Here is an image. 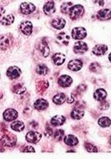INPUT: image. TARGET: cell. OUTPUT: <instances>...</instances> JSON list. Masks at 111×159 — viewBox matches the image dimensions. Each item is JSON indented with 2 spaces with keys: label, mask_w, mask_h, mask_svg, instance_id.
Segmentation results:
<instances>
[{
  "label": "cell",
  "mask_w": 111,
  "mask_h": 159,
  "mask_svg": "<svg viewBox=\"0 0 111 159\" xmlns=\"http://www.w3.org/2000/svg\"><path fill=\"white\" fill-rule=\"evenodd\" d=\"M46 135L48 136H51L53 135V130H52L51 128H49L47 125V127H46Z\"/></svg>",
  "instance_id": "74e56055"
},
{
  "label": "cell",
  "mask_w": 111,
  "mask_h": 159,
  "mask_svg": "<svg viewBox=\"0 0 111 159\" xmlns=\"http://www.w3.org/2000/svg\"><path fill=\"white\" fill-rule=\"evenodd\" d=\"M58 83H59V84H60L61 87L68 88L73 83V79H72L71 77H69L68 75H62L59 78Z\"/></svg>",
  "instance_id": "4fadbf2b"
},
{
  "label": "cell",
  "mask_w": 111,
  "mask_h": 159,
  "mask_svg": "<svg viewBox=\"0 0 111 159\" xmlns=\"http://www.w3.org/2000/svg\"><path fill=\"white\" fill-rule=\"evenodd\" d=\"M83 67V62L79 59H74L71 60L68 64V68L71 70L73 72H77L80 71Z\"/></svg>",
  "instance_id": "30bf717a"
},
{
  "label": "cell",
  "mask_w": 111,
  "mask_h": 159,
  "mask_svg": "<svg viewBox=\"0 0 111 159\" xmlns=\"http://www.w3.org/2000/svg\"><path fill=\"white\" fill-rule=\"evenodd\" d=\"M109 61L111 62V53L109 55Z\"/></svg>",
  "instance_id": "60d3db41"
},
{
  "label": "cell",
  "mask_w": 111,
  "mask_h": 159,
  "mask_svg": "<svg viewBox=\"0 0 111 159\" xmlns=\"http://www.w3.org/2000/svg\"><path fill=\"white\" fill-rule=\"evenodd\" d=\"M36 72H37L39 74H40V75H46V74L48 73V69L45 65L41 64V65H39V66L37 67Z\"/></svg>",
  "instance_id": "4dcf8cb0"
},
{
  "label": "cell",
  "mask_w": 111,
  "mask_h": 159,
  "mask_svg": "<svg viewBox=\"0 0 111 159\" xmlns=\"http://www.w3.org/2000/svg\"><path fill=\"white\" fill-rule=\"evenodd\" d=\"M84 110L76 109V108L72 110L71 117L74 120H80V119H82L84 117Z\"/></svg>",
  "instance_id": "484cf974"
},
{
  "label": "cell",
  "mask_w": 111,
  "mask_h": 159,
  "mask_svg": "<svg viewBox=\"0 0 111 159\" xmlns=\"http://www.w3.org/2000/svg\"><path fill=\"white\" fill-rule=\"evenodd\" d=\"M72 7H73V4H72L71 2H66L61 6V11L64 14H68L70 11V9H72Z\"/></svg>",
  "instance_id": "f546056e"
},
{
  "label": "cell",
  "mask_w": 111,
  "mask_h": 159,
  "mask_svg": "<svg viewBox=\"0 0 111 159\" xmlns=\"http://www.w3.org/2000/svg\"><path fill=\"white\" fill-rule=\"evenodd\" d=\"M109 143H110V144H111V136H110V137H109Z\"/></svg>",
  "instance_id": "b9f144b4"
},
{
  "label": "cell",
  "mask_w": 111,
  "mask_h": 159,
  "mask_svg": "<svg viewBox=\"0 0 111 159\" xmlns=\"http://www.w3.org/2000/svg\"><path fill=\"white\" fill-rule=\"evenodd\" d=\"M109 107V103L107 101H105V100H104V101H101V104H100V106H99V108H100V110H107L108 108Z\"/></svg>",
  "instance_id": "d590c367"
},
{
  "label": "cell",
  "mask_w": 111,
  "mask_h": 159,
  "mask_svg": "<svg viewBox=\"0 0 111 159\" xmlns=\"http://www.w3.org/2000/svg\"><path fill=\"white\" fill-rule=\"evenodd\" d=\"M106 97H107V92L103 89H97L94 93V98L97 101H104V100H105Z\"/></svg>",
  "instance_id": "e0dca14e"
},
{
  "label": "cell",
  "mask_w": 111,
  "mask_h": 159,
  "mask_svg": "<svg viewBox=\"0 0 111 159\" xmlns=\"http://www.w3.org/2000/svg\"><path fill=\"white\" fill-rule=\"evenodd\" d=\"M85 148L88 152H98V148L91 143H85Z\"/></svg>",
  "instance_id": "e575fe53"
},
{
  "label": "cell",
  "mask_w": 111,
  "mask_h": 159,
  "mask_svg": "<svg viewBox=\"0 0 111 159\" xmlns=\"http://www.w3.org/2000/svg\"><path fill=\"white\" fill-rule=\"evenodd\" d=\"M87 35V31L83 27H75L72 30V37L74 40H83Z\"/></svg>",
  "instance_id": "7a4b0ae2"
},
{
  "label": "cell",
  "mask_w": 111,
  "mask_h": 159,
  "mask_svg": "<svg viewBox=\"0 0 111 159\" xmlns=\"http://www.w3.org/2000/svg\"><path fill=\"white\" fill-rule=\"evenodd\" d=\"M89 70H90L91 72H94V73H100V72H101V67H100V65L99 63L94 62V63L90 64V66H89Z\"/></svg>",
  "instance_id": "1f68e13d"
},
{
  "label": "cell",
  "mask_w": 111,
  "mask_h": 159,
  "mask_svg": "<svg viewBox=\"0 0 111 159\" xmlns=\"http://www.w3.org/2000/svg\"><path fill=\"white\" fill-rule=\"evenodd\" d=\"M97 18L100 20H109L111 19V10L109 9H101L98 12Z\"/></svg>",
  "instance_id": "5bb4252c"
},
{
  "label": "cell",
  "mask_w": 111,
  "mask_h": 159,
  "mask_svg": "<svg viewBox=\"0 0 111 159\" xmlns=\"http://www.w3.org/2000/svg\"><path fill=\"white\" fill-rule=\"evenodd\" d=\"M41 137H42V136L39 132H36V131H29L26 135L25 139L28 142L36 144V143H38L41 140Z\"/></svg>",
  "instance_id": "277c9868"
},
{
  "label": "cell",
  "mask_w": 111,
  "mask_h": 159,
  "mask_svg": "<svg viewBox=\"0 0 111 159\" xmlns=\"http://www.w3.org/2000/svg\"><path fill=\"white\" fill-rule=\"evenodd\" d=\"M98 123L101 127H108L111 125V120L108 117H102L99 120Z\"/></svg>",
  "instance_id": "f1b7e54d"
},
{
  "label": "cell",
  "mask_w": 111,
  "mask_h": 159,
  "mask_svg": "<svg viewBox=\"0 0 111 159\" xmlns=\"http://www.w3.org/2000/svg\"><path fill=\"white\" fill-rule=\"evenodd\" d=\"M23 152H35V150H34V148L33 147H31V146H27L23 149Z\"/></svg>",
  "instance_id": "8d00e7d4"
},
{
  "label": "cell",
  "mask_w": 111,
  "mask_h": 159,
  "mask_svg": "<svg viewBox=\"0 0 111 159\" xmlns=\"http://www.w3.org/2000/svg\"><path fill=\"white\" fill-rule=\"evenodd\" d=\"M43 12L47 15H52L55 12V6H54V1H48L43 6Z\"/></svg>",
  "instance_id": "44dd1931"
},
{
  "label": "cell",
  "mask_w": 111,
  "mask_h": 159,
  "mask_svg": "<svg viewBox=\"0 0 111 159\" xmlns=\"http://www.w3.org/2000/svg\"><path fill=\"white\" fill-rule=\"evenodd\" d=\"M64 137V131L63 130H57L54 132V138L58 141H62Z\"/></svg>",
  "instance_id": "836d02e7"
},
{
  "label": "cell",
  "mask_w": 111,
  "mask_h": 159,
  "mask_svg": "<svg viewBox=\"0 0 111 159\" xmlns=\"http://www.w3.org/2000/svg\"><path fill=\"white\" fill-rule=\"evenodd\" d=\"M64 141L65 144H67L68 146H70V147L76 146L79 143V140L74 135H68V136H66L64 139Z\"/></svg>",
  "instance_id": "7402d4cb"
},
{
  "label": "cell",
  "mask_w": 111,
  "mask_h": 159,
  "mask_svg": "<svg viewBox=\"0 0 111 159\" xmlns=\"http://www.w3.org/2000/svg\"><path fill=\"white\" fill-rule=\"evenodd\" d=\"M18 114L14 109H8L3 112V119L6 121H13L16 120Z\"/></svg>",
  "instance_id": "8992f818"
},
{
  "label": "cell",
  "mask_w": 111,
  "mask_h": 159,
  "mask_svg": "<svg viewBox=\"0 0 111 159\" xmlns=\"http://www.w3.org/2000/svg\"><path fill=\"white\" fill-rule=\"evenodd\" d=\"M2 145H4L5 147L8 148H13L14 147L16 143V136L12 135V134H5L2 137Z\"/></svg>",
  "instance_id": "3957f363"
},
{
  "label": "cell",
  "mask_w": 111,
  "mask_h": 159,
  "mask_svg": "<svg viewBox=\"0 0 111 159\" xmlns=\"http://www.w3.org/2000/svg\"><path fill=\"white\" fill-rule=\"evenodd\" d=\"M88 51V46L85 42L84 41H78L74 44V52L75 53H80V54H83Z\"/></svg>",
  "instance_id": "8fae6325"
},
{
  "label": "cell",
  "mask_w": 111,
  "mask_h": 159,
  "mask_svg": "<svg viewBox=\"0 0 111 159\" xmlns=\"http://www.w3.org/2000/svg\"><path fill=\"white\" fill-rule=\"evenodd\" d=\"M46 83H47V81H41L39 83V84H38L37 90L41 93V94H42V93L45 91L46 89L48 87V84L44 85V84H46Z\"/></svg>",
  "instance_id": "d6a6232c"
},
{
  "label": "cell",
  "mask_w": 111,
  "mask_h": 159,
  "mask_svg": "<svg viewBox=\"0 0 111 159\" xmlns=\"http://www.w3.org/2000/svg\"><path fill=\"white\" fill-rule=\"evenodd\" d=\"M25 128L24 123L20 120H15V121L12 122L11 124V129H13L15 131H23Z\"/></svg>",
  "instance_id": "603a6c76"
},
{
  "label": "cell",
  "mask_w": 111,
  "mask_h": 159,
  "mask_svg": "<svg viewBox=\"0 0 111 159\" xmlns=\"http://www.w3.org/2000/svg\"><path fill=\"white\" fill-rule=\"evenodd\" d=\"M12 41H13V39H12V36L10 35H2V37H1V50L6 51L7 49H9L11 46Z\"/></svg>",
  "instance_id": "52a82bcc"
},
{
  "label": "cell",
  "mask_w": 111,
  "mask_h": 159,
  "mask_svg": "<svg viewBox=\"0 0 111 159\" xmlns=\"http://www.w3.org/2000/svg\"><path fill=\"white\" fill-rule=\"evenodd\" d=\"M108 51V46L106 45H103V44H99L94 46L92 52L94 53L95 56H103L105 55L106 52Z\"/></svg>",
  "instance_id": "7c38bea8"
},
{
  "label": "cell",
  "mask_w": 111,
  "mask_h": 159,
  "mask_svg": "<svg viewBox=\"0 0 111 159\" xmlns=\"http://www.w3.org/2000/svg\"><path fill=\"white\" fill-rule=\"evenodd\" d=\"M84 8L80 4H77L72 7V9L69 11V17L71 18L72 20H77L79 18H80L84 15Z\"/></svg>",
  "instance_id": "6da1fadb"
},
{
  "label": "cell",
  "mask_w": 111,
  "mask_h": 159,
  "mask_svg": "<svg viewBox=\"0 0 111 159\" xmlns=\"http://www.w3.org/2000/svg\"><path fill=\"white\" fill-rule=\"evenodd\" d=\"M34 107L38 110H44L48 107V103L43 98H39L34 102Z\"/></svg>",
  "instance_id": "9a60e30c"
},
{
  "label": "cell",
  "mask_w": 111,
  "mask_h": 159,
  "mask_svg": "<svg viewBox=\"0 0 111 159\" xmlns=\"http://www.w3.org/2000/svg\"><path fill=\"white\" fill-rule=\"evenodd\" d=\"M35 10V6L30 3H23L20 5V12L23 15H29Z\"/></svg>",
  "instance_id": "9c48e42d"
},
{
  "label": "cell",
  "mask_w": 111,
  "mask_h": 159,
  "mask_svg": "<svg viewBox=\"0 0 111 159\" xmlns=\"http://www.w3.org/2000/svg\"><path fill=\"white\" fill-rule=\"evenodd\" d=\"M14 16L11 15V14L6 15V16H4L3 18H1V24L3 25H11L12 24L14 23Z\"/></svg>",
  "instance_id": "cb8c5ba5"
},
{
  "label": "cell",
  "mask_w": 111,
  "mask_h": 159,
  "mask_svg": "<svg viewBox=\"0 0 111 159\" xmlns=\"http://www.w3.org/2000/svg\"><path fill=\"white\" fill-rule=\"evenodd\" d=\"M67 102H68V104H72V103H74V96H69L68 98V99H67Z\"/></svg>",
  "instance_id": "f35d334b"
},
{
  "label": "cell",
  "mask_w": 111,
  "mask_h": 159,
  "mask_svg": "<svg viewBox=\"0 0 111 159\" xmlns=\"http://www.w3.org/2000/svg\"><path fill=\"white\" fill-rule=\"evenodd\" d=\"M95 3H99V4H100V6H104V5H105V2H104V1H96Z\"/></svg>",
  "instance_id": "ab89813d"
},
{
  "label": "cell",
  "mask_w": 111,
  "mask_h": 159,
  "mask_svg": "<svg viewBox=\"0 0 111 159\" xmlns=\"http://www.w3.org/2000/svg\"><path fill=\"white\" fill-rule=\"evenodd\" d=\"M66 118L63 116H54L53 118L51 119V123L52 125L54 126H60V125H62L65 123Z\"/></svg>",
  "instance_id": "ffe728a7"
},
{
  "label": "cell",
  "mask_w": 111,
  "mask_h": 159,
  "mask_svg": "<svg viewBox=\"0 0 111 159\" xmlns=\"http://www.w3.org/2000/svg\"><path fill=\"white\" fill-rule=\"evenodd\" d=\"M6 74L10 79H16L21 74V70H20L19 67H16V66H13V67H9V69L7 70Z\"/></svg>",
  "instance_id": "ba28073f"
},
{
  "label": "cell",
  "mask_w": 111,
  "mask_h": 159,
  "mask_svg": "<svg viewBox=\"0 0 111 159\" xmlns=\"http://www.w3.org/2000/svg\"><path fill=\"white\" fill-rule=\"evenodd\" d=\"M13 90V92L14 93H17V94H23L26 91V89L24 86H23L22 84H15L14 86L13 87L12 89Z\"/></svg>",
  "instance_id": "83f0119b"
},
{
  "label": "cell",
  "mask_w": 111,
  "mask_h": 159,
  "mask_svg": "<svg viewBox=\"0 0 111 159\" xmlns=\"http://www.w3.org/2000/svg\"><path fill=\"white\" fill-rule=\"evenodd\" d=\"M66 101V95L63 93H58L53 98V102L56 104H62Z\"/></svg>",
  "instance_id": "d4e9b609"
},
{
  "label": "cell",
  "mask_w": 111,
  "mask_h": 159,
  "mask_svg": "<svg viewBox=\"0 0 111 159\" xmlns=\"http://www.w3.org/2000/svg\"><path fill=\"white\" fill-rule=\"evenodd\" d=\"M52 26L57 30H62L64 28L66 25L65 20H64L63 18H56L54 20L52 21Z\"/></svg>",
  "instance_id": "d6986e66"
},
{
  "label": "cell",
  "mask_w": 111,
  "mask_h": 159,
  "mask_svg": "<svg viewBox=\"0 0 111 159\" xmlns=\"http://www.w3.org/2000/svg\"><path fill=\"white\" fill-rule=\"evenodd\" d=\"M70 37L64 32H61L57 36V42L61 46H68Z\"/></svg>",
  "instance_id": "2e32d148"
},
{
  "label": "cell",
  "mask_w": 111,
  "mask_h": 159,
  "mask_svg": "<svg viewBox=\"0 0 111 159\" xmlns=\"http://www.w3.org/2000/svg\"><path fill=\"white\" fill-rule=\"evenodd\" d=\"M53 61H54V63L56 65V66H60V65H62V64L65 61L66 57L64 54L63 53H55L54 56H53Z\"/></svg>",
  "instance_id": "ac0fdd59"
},
{
  "label": "cell",
  "mask_w": 111,
  "mask_h": 159,
  "mask_svg": "<svg viewBox=\"0 0 111 159\" xmlns=\"http://www.w3.org/2000/svg\"><path fill=\"white\" fill-rule=\"evenodd\" d=\"M20 31L25 35H30L33 32V25L29 21H23L20 25Z\"/></svg>",
  "instance_id": "5b68a950"
},
{
  "label": "cell",
  "mask_w": 111,
  "mask_h": 159,
  "mask_svg": "<svg viewBox=\"0 0 111 159\" xmlns=\"http://www.w3.org/2000/svg\"><path fill=\"white\" fill-rule=\"evenodd\" d=\"M39 50H40V52H41V53H42V55H43V57H47L49 55L50 50H49V47H48V45H47V43H46L45 41H42V43L40 44Z\"/></svg>",
  "instance_id": "4316f807"
}]
</instances>
